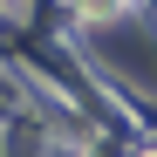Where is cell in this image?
<instances>
[{
    "label": "cell",
    "mask_w": 157,
    "mask_h": 157,
    "mask_svg": "<svg viewBox=\"0 0 157 157\" xmlns=\"http://www.w3.org/2000/svg\"><path fill=\"white\" fill-rule=\"evenodd\" d=\"M7 157H41V130L14 123V130H7Z\"/></svg>",
    "instance_id": "cell-1"
},
{
    "label": "cell",
    "mask_w": 157,
    "mask_h": 157,
    "mask_svg": "<svg viewBox=\"0 0 157 157\" xmlns=\"http://www.w3.org/2000/svg\"><path fill=\"white\" fill-rule=\"evenodd\" d=\"M150 157H157V150H150Z\"/></svg>",
    "instance_id": "cell-2"
}]
</instances>
